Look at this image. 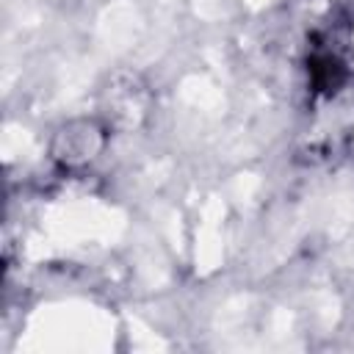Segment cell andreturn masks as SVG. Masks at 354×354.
<instances>
[{"mask_svg": "<svg viewBox=\"0 0 354 354\" xmlns=\"http://www.w3.org/2000/svg\"><path fill=\"white\" fill-rule=\"evenodd\" d=\"M105 138H108V133L97 119H88V116L69 119L66 124H61L55 130V136L50 141V155L64 169H80L102 152Z\"/></svg>", "mask_w": 354, "mask_h": 354, "instance_id": "1", "label": "cell"}, {"mask_svg": "<svg viewBox=\"0 0 354 354\" xmlns=\"http://www.w3.org/2000/svg\"><path fill=\"white\" fill-rule=\"evenodd\" d=\"M108 108L116 124L136 127L147 113V91L136 77H127L124 86H108Z\"/></svg>", "mask_w": 354, "mask_h": 354, "instance_id": "2", "label": "cell"}, {"mask_svg": "<svg viewBox=\"0 0 354 354\" xmlns=\"http://www.w3.org/2000/svg\"><path fill=\"white\" fill-rule=\"evenodd\" d=\"M310 80H313V86H315V91H324V94H332V91H337L340 86H343V80H346V66H343V61L335 55V53H326V50H321V53H315L313 58H310Z\"/></svg>", "mask_w": 354, "mask_h": 354, "instance_id": "3", "label": "cell"}]
</instances>
